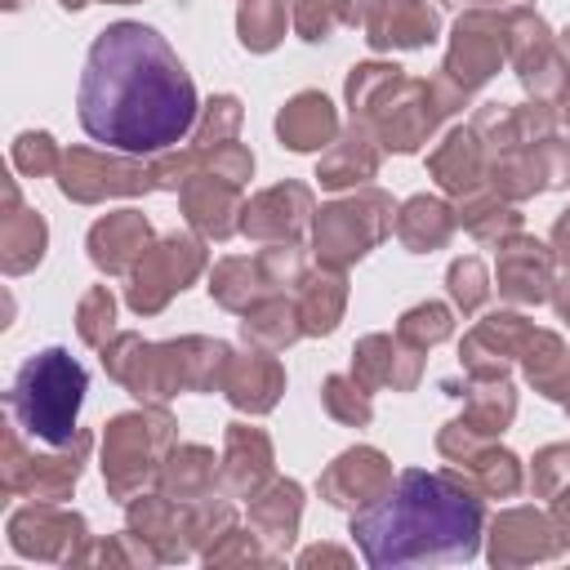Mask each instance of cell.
<instances>
[{
    "label": "cell",
    "mask_w": 570,
    "mask_h": 570,
    "mask_svg": "<svg viewBox=\"0 0 570 570\" xmlns=\"http://www.w3.org/2000/svg\"><path fill=\"white\" fill-rule=\"evenodd\" d=\"M80 125L116 151H160L196 120V85L160 31L142 22L107 27L80 71Z\"/></svg>",
    "instance_id": "1"
},
{
    "label": "cell",
    "mask_w": 570,
    "mask_h": 570,
    "mask_svg": "<svg viewBox=\"0 0 570 570\" xmlns=\"http://www.w3.org/2000/svg\"><path fill=\"white\" fill-rule=\"evenodd\" d=\"M352 534L374 566L472 557L481 534V503L459 494L445 476L401 472L396 490L352 521Z\"/></svg>",
    "instance_id": "2"
},
{
    "label": "cell",
    "mask_w": 570,
    "mask_h": 570,
    "mask_svg": "<svg viewBox=\"0 0 570 570\" xmlns=\"http://www.w3.org/2000/svg\"><path fill=\"white\" fill-rule=\"evenodd\" d=\"M85 383H89L85 365H76L62 347L31 356L13 379V410H18L22 428L49 445L67 441L76 410L85 401Z\"/></svg>",
    "instance_id": "3"
}]
</instances>
